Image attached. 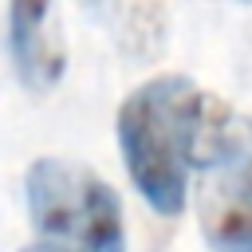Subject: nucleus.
Here are the masks:
<instances>
[{
    "instance_id": "nucleus-3",
    "label": "nucleus",
    "mask_w": 252,
    "mask_h": 252,
    "mask_svg": "<svg viewBox=\"0 0 252 252\" xmlns=\"http://www.w3.org/2000/svg\"><path fill=\"white\" fill-rule=\"evenodd\" d=\"M197 169L205 244L213 252H252V118L213 102Z\"/></svg>"
},
{
    "instance_id": "nucleus-5",
    "label": "nucleus",
    "mask_w": 252,
    "mask_h": 252,
    "mask_svg": "<svg viewBox=\"0 0 252 252\" xmlns=\"http://www.w3.org/2000/svg\"><path fill=\"white\" fill-rule=\"evenodd\" d=\"M240 4H252V0H240Z\"/></svg>"
},
{
    "instance_id": "nucleus-1",
    "label": "nucleus",
    "mask_w": 252,
    "mask_h": 252,
    "mask_svg": "<svg viewBox=\"0 0 252 252\" xmlns=\"http://www.w3.org/2000/svg\"><path fill=\"white\" fill-rule=\"evenodd\" d=\"M209 110L213 98L185 75H154L118 106L114 134L122 165L142 201L161 217H177L185 209Z\"/></svg>"
},
{
    "instance_id": "nucleus-2",
    "label": "nucleus",
    "mask_w": 252,
    "mask_h": 252,
    "mask_svg": "<svg viewBox=\"0 0 252 252\" xmlns=\"http://www.w3.org/2000/svg\"><path fill=\"white\" fill-rule=\"evenodd\" d=\"M35 244L51 252H126L118 193L87 165L35 158L24 177Z\"/></svg>"
},
{
    "instance_id": "nucleus-4",
    "label": "nucleus",
    "mask_w": 252,
    "mask_h": 252,
    "mask_svg": "<svg viewBox=\"0 0 252 252\" xmlns=\"http://www.w3.org/2000/svg\"><path fill=\"white\" fill-rule=\"evenodd\" d=\"M55 0H8V55L28 91H51L67 71V51L51 28Z\"/></svg>"
}]
</instances>
